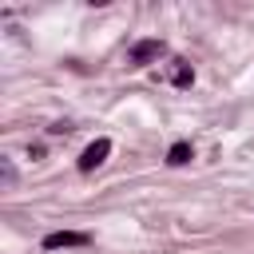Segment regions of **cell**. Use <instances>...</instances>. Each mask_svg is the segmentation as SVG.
<instances>
[{
    "label": "cell",
    "instance_id": "obj_1",
    "mask_svg": "<svg viewBox=\"0 0 254 254\" xmlns=\"http://www.w3.org/2000/svg\"><path fill=\"white\" fill-rule=\"evenodd\" d=\"M159 56H167V44L163 40H139V44H131V67H147Z\"/></svg>",
    "mask_w": 254,
    "mask_h": 254
},
{
    "label": "cell",
    "instance_id": "obj_2",
    "mask_svg": "<svg viewBox=\"0 0 254 254\" xmlns=\"http://www.w3.org/2000/svg\"><path fill=\"white\" fill-rule=\"evenodd\" d=\"M91 242V234H83V230H52V234H44V250H67V246H87Z\"/></svg>",
    "mask_w": 254,
    "mask_h": 254
},
{
    "label": "cell",
    "instance_id": "obj_3",
    "mask_svg": "<svg viewBox=\"0 0 254 254\" xmlns=\"http://www.w3.org/2000/svg\"><path fill=\"white\" fill-rule=\"evenodd\" d=\"M107 155H111V139H95V143H87V147H83V155H79V171H83V175H91Z\"/></svg>",
    "mask_w": 254,
    "mask_h": 254
},
{
    "label": "cell",
    "instance_id": "obj_4",
    "mask_svg": "<svg viewBox=\"0 0 254 254\" xmlns=\"http://www.w3.org/2000/svg\"><path fill=\"white\" fill-rule=\"evenodd\" d=\"M171 83H175V87H190V83H194V67H190L187 60H175V64H171Z\"/></svg>",
    "mask_w": 254,
    "mask_h": 254
},
{
    "label": "cell",
    "instance_id": "obj_5",
    "mask_svg": "<svg viewBox=\"0 0 254 254\" xmlns=\"http://www.w3.org/2000/svg\"><path fill=\"white\" fill-rule=\"evenodd\" d=\"M190 159H194V151H190V143H187V139L171 143V151H167V163H171V167H187Z\"/></svg>",
    "mask_w": 254,
    "mask_h": 254
}]
</instances>
